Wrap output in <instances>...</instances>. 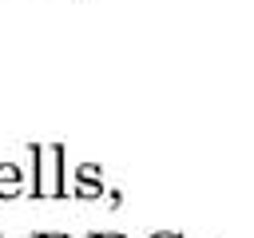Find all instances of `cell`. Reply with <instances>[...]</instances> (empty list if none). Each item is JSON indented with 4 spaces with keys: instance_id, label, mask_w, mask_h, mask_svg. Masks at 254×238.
I'll use <instances>...</instances> for the list:
<instances>
[{
    "instance_id": "6da1fadb",
    "label": "cell",
    "mask_w": 254,
    "mask_h": 238,
    "mask_svg": "<svg viewBox=\"0 0 254 238\" xmlns=\"http://www.w3.org/2000/svg\"><path fill=\"white\" fill-rule=\"evenodd\" d=\"M16 178H20V171H16L12 163H4V167H0V194H4V198L16 194Z\"/></svg>"
}]
</instances>
